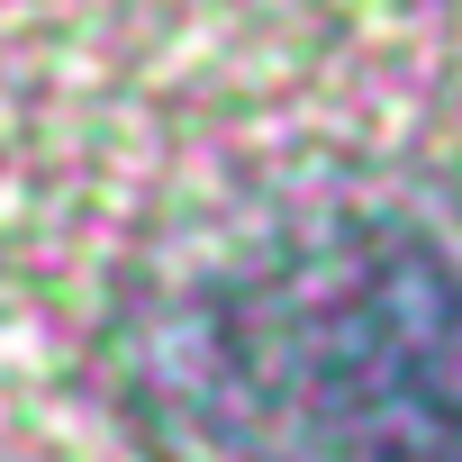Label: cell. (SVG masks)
I'll return each mask as SVG.
<instances>
[{
  "label": "cell",
  "instance_id": "6da1fadb",
  "mask_svg": "<svg viewBox=\"0 0 462 462\" xmlns=\"http://www.w3.org/2000/svg\"><path fill=\"white\" fill-rule=\"evenodd\" d=\"M172 381L245 462H462V254L417 217H318L208 273Z\"/></svg>",
  "mask_w": 462,
  "mask_h": 462
}]
</instances>
